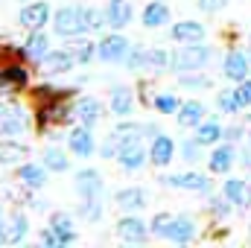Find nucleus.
Masks as SVG:
<instances>
[{
  "label": "nucleus",
  "mask_w": 251,
  "mask_h": 248,
  "mask_svg": "<svg viewBox=\"0 0 251 248\" xmlns=\"http://www.w3.org/2000/svg\"><path fill=\"white\" fill-rule=\"evenodd\" d=\"M29 88V73L18 62H0V97H12Z\"/></svg>",
  "instance_id": "obj_4"
},
{
  "label": "nucleus",
  "mask_w": 251,
  "mask_h": 248,
  "mask_svg": "<svg viewBox=\"0 0 251 248\" xmlns=\"http://www.w3.org/2000/svg\"><path fill=\"white\" fill-rule=\"evenodd\" d=\"M41 243H44V246H50V248L67 246V243H64V237L53 228V225H50V228H41Z\"/></svg>",
  "instance_id": "obj_44"
},
{
  "label": "nucleus",
  "mask_w": 251,
  "mask_h": 248,
  "mask_svg": "<svg viewBox=\"0 0 251 248\" xmlns=\"http://www.w3.org/2000/svg\"><path fill=\"white\" fill-rule=\"evenodd\" d=\"M73 108H76V120L82 125H94L97 123H102V102L97 99V97H79L76 102H73Z\"/></svg>",
  "instance_id": "obj_15"
},
{
  "label": "nucleus",
  "mask_w": 251,
  "mask_h": 248,
  "mask_svg": "<svg viewBox=\"0 0 251 248\" xmlns=\"http://www.w3.org/2000/svg\"><path fill=\"white\" fill-rule=\"evenodd\" d=\"M35 120H38V128L44 131L47 125H64L70 120H76V108L64 102V97H56V99H47L38 105L35 111Z\"/></svg>",
  "instance_id": "obj_3"
},
{
  "label": "nucleus",
  "mask_w": 251,
  "mask_h": 248,
  "mask_svg": "<svg viewBox=\"0 0 251 248\" xmlns=\"http://www.w3.org/2000/svg\"><path fill=\"white\" fill-rule=\"evenodd\" d=\"M222 137H225V128H222L219 120H201V123L196 125V140L201 146H216Z\"/></svg>",
  "instance_id": "obj_27"
},
{
  "label": "nucleus",
  "mask_w": 251,
  "mask_h": 248,
  "mask_svg": "<svg viewBox=\"0 0 251 248\" xmlns=\"http://www.w3.org/2000/svg\"><path fill=\"white\" fill-rule=\"evenodd\" d=\"M67 149L70 155L76 158H91L97 152V143H94V134H91V125H76L70 134H67Z\"/></svg>",
  "instance_id": "obj_10"
},
{
  "label": "nucleus",
  "mask_w": 251,
  "mask_h": 248,
  "mask_svg": "<svg viewBox=\"0 0 251 248\" xmlns=\"http://www.w3.org/2000/svg\"><path fill=\"white\" fill-rule=\"evenodd\" d=\"M128 50H131V41L126 35H120V32H111V35H105L97 44V59L100 62H108V64H123L126 56H128Z\"/></svg>",
  "instance_id": "obj_6"
},
{
  "label": "nucleus",
  "mask_w": 251,
  "mask_h": 248,
  "mask_svg": "<svg viewBox=\"0 0 251 248\" xmlns=\"http://www.w3.org/2000/svg\"><path fill=\"white\" fill-rule=\"evenodd\" d=\"M108 102H111V114H117V117H131L134 114V91L128 85H114Z\"/></svg>",
  "instance_id": "obj_22"
},
{
  "label": "nucleus",
  "mask_w": 251,
  "mask_h": 248,
  "mask_svg": "<svg viewBox=\"0 0 251 248\" xmlns=\"http://www.w3.org/2000/svg\"><path fill=\"white\" fill-rule=\"evenodd\" d=\"M216 105H219V111H225V114H237L243 105H240V97H237V88H228V91H219V97H216Z\"/></svg>",
  "instance_id": "obj_36"
},
{
  "label": "nucleus",
  "mask_w": 251,
  "mask_h": 248,
  "mask_svg": "<svg viewBox=\"0 0 251 248\" xmlns=\"http://www.w3.org/2000/svg\"><path fill=\"white\" fill-rule=\"evenodd\" d=\"M149 231H152V225H146V222L137 219V216H123V219L117 222V237L126 240V243H146Z\"/></svg>",
  "instance_id": "obj_17"
},
{
  "label": "nucleus",
  "mask_w": 251,
  "mask_h": 248,
  "mask_svg": "<svg viewBox=\"0 0 251 248\" xmlns=\"http://www.w3.org/2000/svg\"><path fill=\"white\" fill-rule=\"evenodd\" d=\"M249 59H251V50H249Z\"/></svg>",
  "instance_id": "obj_52"
},
{
  "label": "nucleus",
  "mask_w": 251,
  "mask_h": 248,
  "mask_svg": "<svg viewBox=\"0 0 251 248\" xmlns=\"http://www.w3.org/2000/svg\"><path fill=\"white\" fill-rule=\"evenodd\" d=\"M170 67V53L161 50V47H152L146 53V70H155V73H164Z\"/></svg>",
  "instance_id": "obj_37"
},
{
  "label": "nucleus",
  "mask_w": 251,
  "mask_h": 248,
  "mask_svg": "<svg viewBox=\"0 0 251 248\" xmlns=\"http://www.w3.org/2000/svg\"><path fill=\"white\" fill-rule=\"evenodd\" d=\"M53 29H56V35H64V38L85 35V32H88L85 6H62V9H56V15H53Z\"/></svg>",
  "instance_id": "obj_2"
},
{
  "label": "nucleus",
  "mask_w": 251,
  "mask_h": 248,
  "mask_svg": "<svg viewBox=\"0 0 251 248\" xmlns=\"http://www.w3.org/2000/svg\"><path fill=\"white\" fill-rule=\"evenodd\" d=\"M167 21H170V6H167L164 0L146 3V9H143V26H146V29H158V26H164Z\"/></svg>",
  "instance_id": "obj_26"
},
{
  "label": "nucleus",
  "mask_w": 251,
  "mask_h": 248,
  "mask_svg": "<svg viewBox=\"0 0 251 248\" xmlns=\"http://www.w3.org/2000/svg\"><path fill=\"white\" fill-rule=\"evenodd\" d=\"M26 234H29V219H26L24 210H15V213L9 216V246L21 243Z\"/></svg>",
  "instance_id": "obj_30"
},
{
  "label": "nucleus",
  "mask_w": 251,
  "mask_h": 248,
  "mask_svg": "<svg viewBox=\"0 0 251 248\" xmlns=\"http://www.w3.org/2000/svg\"><path fill=\"white\" fill-rule=\"evenodd\" d=\"M213 59V47L207 44H181L176 53H170V67L176 73H190V70H201L204 64Z\"/></svg>",
  "instance_id": "obj_1"
},
{
  "label": "nucleus",
  "mask_w": 251,
  "mask_h": 248,
  "mask_svg": "<svg viewBox=\"0 0 251 248\" xmlns=\"http://www.w3.org/2000/svg\"><path fill=\"white\" fill-rule=\"evenodd\" d=\"M178 125L181 128H196V125L204 120V105L201 102H196V99H190V102H181V108H178Z\"/></svg>",
  "instance_id": "obj_28"
},
{
  "label": "nucleus",
  "mask_w": 251,
  "mask_h": 248,
  "mask_svg": "<svg viewBox=\"0 0 251 248\" xmlns=\"http://www.w3.org/2000/svg\"><path fill=\"white\" fill-rule=\"evenodd\" d=\"M70 53L76 56V62H79V64H91L94 59H97V44H94L91 38H85V35H76V41H73Z\"/></svg>",
  "instance_id": "obj_32"
},
{
  "label": "nucleus",
  "mask_w": 251,
  "mask_h": 248,
  "mask_svg": "<svg viewBox=\"0 0 251 248\" xmlns=\"http://www.w3.org/2000/svg\"><path fill=\"white\" fill-rule=\"evenodd\" d=\"M237 97H240V105H243V108H249V105H251V79L237 82Z\"/></svg>",
  "instance_id": "obj_45"
},
{
  "label": "nucleus",
  "mask_w": 251,
  "mask_h": 248,
  "mask_svg": "<svg viewBox=\"0 0 251 248\" xmlns=\"http://www.w3.org/2000/svg\"><path fill=\"white\" fill-rule=\"evenodd\" d=\"M29 158V146L15 137H0V167H21Z\"/></svg>",
  "instance_id": "obj_12"
},
{
  "label": "nucleus",
  "mask_w": 251,
  "mask_h": 248,
  "mask_svg": "<svg viewBox=\"0 0 251 248\" xmlns=\"http://www.w3.org/2000/svg\"><path fill=\"white\" fill-rule=\"evenodd\" d=\"M243 134H246L243 125H231V128H225V137H228V140H240Z\"/></svg>",
  "instance_id": "obj_48"
},
{
  "label": "nucleus",
  "mask_w": 251,
  "mask_h": 248,
  "mask_svg": "<svg viewBox=\"0 0 251 248\" xmlns=\"http://www.w3.org/2000/svg\"><path fill=\"white\" fill-rule=\"evenodd\" d=\"M225 6H228V0H199V9L201 12H219Z\"/></svg>",
  "instance_id": "obj_46"
},
{
  "label": "nucleus",
  "mask_w": 251,
  "mask_h": 248,
  "mask_svg": "<svg viewBox=\"0 0 251 248\" xmlns=\"http://www.w3.org/2000/svg\"><path fill=\"white\" fill-rule=\"evenodd\" d=\"M131 18H134V9H131L128 0H108V3H105V21H108L111 29H123V26H128Z\"/></svg>",
  "instance_id": "obj_20"
},
{
  "label": "nucleus",
  "mask_w": 251,
  "mask_h": 248,
  "mask_svg": "<svg viewBox=\"0 0 251 248\" xmlns=\"http://www.w3.org/2000/svg\"><path fill=\"white\" fill-rule=\"evenodd\" d=\"M207 210H210V216L213 219H225L228 213H231V201H228V196H213L210 201H207Z\"/></svg>",
  "instance_id": "obj_41"
},
{
  "label": "nucleus",
  "mask_w": 251,
  "mask_h": 248,
  "mask_svg": "<svg viewBox=\"0 0 251 248\" xmlns=\"http://www.w3.org/2000/svg\"><path fill=\"white\" fill-rule=\"evenodd\" d=\"M100 198H102V196H97V198H85V201L79 204V216L88 219V222L102 219V201H100Z\"/></svg>",
  "instance_id": "obj_39"
},
{
  "label": "nucleus",
  "mask_w": 251,
  "mask_h": 248,
  "mask_svg": "<svg viewBox=\"0 0 251 248\" xmlns=\"http://www.w3.org/2000/svg\"><path fill=\"white\" fill-rule=\"evenodd\" d=\"M114 201H117V207H123V210H143V207L149 204V196H146L143 187H123V190L114 193Z\"/></svg>",
  "instance_id": "obj_25"
},
{
  "label": "nucleus",
  "mask_w": 251,
  "mask_h": 248,
  "mask_svg": "<svg viewBox=\"0 0 251 248\" xmlns=\"http://www.w3.org/2000/svg\"><path fill=\"white\" fill-rule=\"evenodd\" d=\"M41 158H44V167H47V170H53V173H64V170L70 167L67 152H64V149H59V146H47Z\"/></svg>",
  "instance_id": "obj_33"
},
{
  "label": "nucleus",
  "mask_w": 251,
  "mask_h": 248,
  "mask_svg": "<svg viewBox=\"0 0 251 248\" xmlns=\"http://www.w3.org/2000/svg\"><path fill=\"white\" fill-rule=\"evenodd\" d=\"M173 41H178V44H199V41H204V24H199V21H178V24H173Z\"/></svg>",
  "instance_id": "obj_24"
},
{
  "label": "nucleus",
  "mask_w": 251,
  "mask_h": 248,
  "mask_svg": "<svg viewBox=\"0 0 251 248\" xmlns=\"http://www.w3.org/2000/svg\"><path fill=\"white\" fill-rule=\"evenodd\" d=\"M181 158H184L187 164H196V161H201V143H199L196 137L181 143Z\"/></svg>",
  "instance_id": "obj_43"
},
{
  "label": "nucleus",
  "mask_w": 251,
  "mask_h": 248,
  "mask_svg": "<svg viewBox=\"0 0 251 248\" xmlns=\"http://www.w3.org/2000/svg\"><path fill=\"white\" fill-rule=\"evenodd\" d=\"M167 187H176V190H190V193H204V196H210V178L207 175H201V173H178V175H167V178H161Z\"/></svg>",
  "instance_id": "obj_9"
},
{
  "label": "nucleus",
  "mask_w": 251,
  "mask_h": 248,
  "mask_svg": "<svg viewBox=\"0 0 251 248\" xmlns=\"http://www.w3.org/2000/svg\"><path fill=\"white\" fill-rule=\"evenodd\" d=\"M249 237H251V222H249Z\"/></svg>",
  "instance_id": "obj_51"
},
{
  "label": "nucleus",
  "mask_w": 251,
  "mask_h": 248,
  "mask_svg": "<svg viewBox=\"0 0 251 248\" xmlns=\"http://www.w3.org/2000/svg\"><path fill=\"white\" fill-rule=\"evenodd\" d=\"M178 85L187 91H204V88H210V79L201 70H190V73H178Z\"/></svg>",
  "instance_id": "obj_35"
},
{
  "label": "nucleus",
  "mask_w": 251,
  "mask_h": 248,
  "mask_svg": "<svg viewBox=\"0 0 251 248\" xmlns=\"http://www.w3.org/2000/svg\"><path fill=\"white\" fill-rule=\"evenodd\" d=\"M240 161H243V167H251V149H243V155H240Z\"/></svg>",
  "instance_id": "obj_49"
},
{
  "label": "nucleus",
  "mask_w": 251,
  "mask_h": 248,
  "mask_svg": "<svg viewBox=\"0 0 251 248\" xmlns=\"http://www.w3.org/2000/svg\"><path fill=\"white\" fill-rule=\"evenodd\" d=\"M18 21H21V26L24 29H44L50 21H53V12H50V3H44V0H35V3H26L24 9H21V15H18Z\"/></svg>",
  "instance_id": "obj_7"
},
{
  "label": "nucleus",
  "mask_w": 251,
  "mask_h": 248,
  "mask_svg": "<svg viewBox=\"0 0 251 248\" xmlns=\"http://www.w3.org/2000/svg\"><path fill=\"white\" fill-rule=\"evenodd\" d=\"M18 181H21V187H26V190H41V187L47 184V167H44V161L41 164L24 161L18 167Z\"/></svg>",
  "instance_id": "obj_19"
},
{
  "label": "nucleus",
  "mask_w": 251,
  "mask_h": 248,
  "mask_svg": "<svg viewBox=\"0 0 251 248\" xmlns=\"http://www.w3.org/2000/svg\"><path fill=\"white\" fill-rule=\"evenodd\" d=\"M0 246H9V219L3 216V207H0Z\"/></svg>",
  "instance_id": "obj_47"
},
{
  "label": "nucleus",
  "mask_w": 251,
  "mask_h": 248,
  "mask_svg": "<svg viewBox=\"0 0 251 248\" xmlns=\"http://www.w3.org/2000/svg\"><path fill=\"white\" fill-rule=\"evenodd\" d=\"M50 225L59 231L64 237V243L70 246V243H76V225H73V219H70V213H62V210H56V213H50Z\"/></svg>",
  "instance_id": "obj_31"
},
{
  "label": "nucleus",
  "mask_w": 251,
  "mask_h": 248,
  "mask_svg": "<svg viewBox=\"0 0 251 248\" xmlns=\"http://www.w3.org/2000/svg\"><path fill=\"white\" fill-rule=\"evenodd\" d=\"M234 161H237V149L231 143H216L213 152L207 155V167H210L213 175H225L234 167Z\"/></svg>",
  "instance_id": "obj_16"
},
{
  "label": "nucleus",
  "mask_w": 251,
  "mask_h": 248,
  "mask_svg": "<svg viewBox=\"0 0 251 248\" xmlns=\"http://www.w3.org/2000/svg\"><path fill=\"white\" fill-rule=\"evenodd\" d=\"M246 120H249V123H251V111H249V117H246Z\"/></svg>",
  "instance_id": "obj_50"
},
{
  "label": "nucleus",
  "mask_w": 251,
  "mask_h": 248,
  "mask_svg": "<svg viewBox=\"0 0 251 248\" xmlns=\"http://www.w3.org/2000/svg\"><path fill=\"white\" fill-rule=\"evenodd\" d=\"M173 225H176V216H173V213H167V210H161V213H155V216H152V234H155V237L170 240Z\"/></svg>",
  "instance_id": "obj_34"
},
{
  "label": "nucleus",
  "mask_w": 251,
  "mask_h": 248,
  "mask_svg": "<svg viewBox=\"0 0 251 248\" xmlns=\"http://www.w3.org/2000/svg\"><path fill=\"white\" fill-rule=\"evenodd\" d=\"M29 128V114L18 102H0V137H15Z\"/></svg>",
  "instance_id": "obj_5"
},
{
  "label": "nucleus",
  "mask_w": 251,
  "mask_h": 248,
  "mask_svg": "<svg viewBox=\"0 0 251 248\" xmlns=\"http://www.w3.org/2000/svg\"><path fill=\"white\" fill-rule=\"evenodd\" d=\"M152 105H155V111H161V114H178L181 99H178L176 94H158V97L152 99Z\"/></svg>",
  "instance_id": "obj_38"
},
{
  "label": "nucleus",
  "mask_w": 251,
  "mask_h": 248,
  "mask_svg": "<svg viewBox=\"0 0 251 248\" xmlns=\"http://www.w3.org/2000/svg\"><path fill=\"white\" fill-rule=\"evenodd\" d=\"M173 155H176V140L170 134H155L149 143V161L155 167H167L173 164Z\"/></svg>",
  "instance_id": "obj_18"
},
{
  "label": "nucleus",
  "mask_w": 251,
  "mask_h": 248,
  "mask_svg": "<svg viewBox=\"0 0 251 248\" xmlns=\"http://www.w3.org/2000/svg\"><path fill=\"white\" fill-rule=\"evenodd\" d=\"M73 64H79V62H76V56H73L70 50H50V53L41 59V70H44L47 76H64V73L73 70Z\"/></svg>",
  "instance_id": "obj_11"
},
{
  "label": "nucleus",
  "mask_w": 251,
  "mask_h": 248,
  "mask_svg": "<svg viewBox=\"0 0 251 248\" xmlns=\"http://www.w3.org/2000/svg\"><path fill=\"white\" fill-rule=\"evenodd\" d=\"M249 140H251V134H249Z\"/></svg>",
  "instance_id": "obj_53"
},
{
  "label": "nucleus",
  "mask_w": 251,
  "mask_h": 248,
  "mask_svg": "<svg viewBox=\"0 0 251 248\" xmlns=\"http://www.w3.org/2000/svg\"><path fill=\"white\" fill-rule=\"evenodd\" d=\"M21 50H24V59L26 62H41L50 53V38L41 29H29V35H26V41H24Z\"/></svg>",
  "instance_id": "obj_23"
},
{
  "label": "nucleus",
  "mask_w": 251,
  "mask_h": 248,
  "mask_svg": "<svg viewBox=\"0 0 251 248\" xmlns=\"http://www.w3.org/2000/svg\"><path fill=\"white\" fill-rule=\"evenodd\" d=\"M76 193L82 196V198H97V196H102V190H105V181H102V175L97 173V170H79L76 173Z\"/></svg>",
  "instance_id": "obj_14"
},
{
  "label": "nucleus",
  "mask_w": 251,
  "mask_h": 248,
  "mask_svg": "<svg viewBox=\"0 0 251 248\" xmlns=\"http://www.w3.org/2000/svg\"><path fill=\"white\" fill-rule=\"evenodd\" d=\"M249 73H251L249 53H243V50H228L225 53V59H222V76L225 79L243 82V79H249Z\"/></svg>",
  "instance_id": "obj_8"
},
{
  "label": "nucleus",
  "mask_w": 251,
  "mask_h": 248,
  "mask_svg": "<svg viewBox=\"0 0 251 248\" xmlns=\"http://www.w3.org/2000/svg\"><path fill=\"white\" fill-rule=\"evenodd\" d=\"M146 53H149V47H140V44H131V50H128V56H126V67L128 70H140V67H146Z\"/></svg>",
  "instance_id": "obj_40"
},
{
  "label": "nucleus",
  "mask_w": 251,
  "mask_h": 248,
  "mask_svg": "<svg viewBox=\"0 0 251 248\" xmlns=\"http://www.w3.org/2000/svg\"><path fill=\"white\" fill-rule=\"evenodd\" d=\"M222 196H228V201L234 207H240V210H249L251 207V187L243 178H228L222 184Z\"/></svg>",
  "instance_id": "obj_21"
},
{
  "label": "nucleus",
  "mask_w": 251,
  "mask_h": 248,
  "mask_svg": "<svg viewBox=\"0 0 251 248\" xmlns=\"http://www.w3.org/2000/svg\"><path fill=\"white\" fill-rule=\"evenodd\" d=\"M146 161H149V152H146L143 140H131V143H126L123 149L117 152V164H120L123 170H128V173L140 170Z\"/></svg>",
  "instance_id": "obj_13"
},
{
  "label": "nucleus",
  "mask_w": 251,
  "mask_h": 248,
  "mask_svg": "<svg viewBox=\"0 0 251 248\" xmlns=\"http://www.w3.org/2000/svg\"><path fill=\"white\" fill-rule=\"evenodd\" d=\"M170 240L178 243V246L193 243V240H196V219H193V216H176V225H173Z\"/></svg>",
  "instance_id": "obj_29"
},
{
  "label": "nucleus",
  "mask_w": 251,
  "mask_h": 248,
  "mask_svg": "<svg viewBox=\"0 0 251 248\" xmlns=\"http://www.w3.org/2000/svg\"><path fill=\"white\" fill-rule=\"evenodd\" d=\"M85 24H88V32H94V29H102V24H108V21H105V12L85 6Z\"/></svg>",
  "instance_id": "obj_42"
}]
</instances>
